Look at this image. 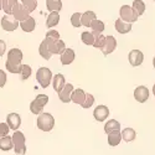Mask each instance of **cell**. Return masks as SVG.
Wrapping results in <instances>:
<instances>
[{"mask_svg":"<svg viewBox=\"0 0 155 155\" xmlns=\"http://www.w3.org/2000/svg\"><path fill=\"white\" fill-rule=\"evenodd\" d=\"M37 128L42 132H51L55 127V118L50 113H41L37 118Z\"/></svg>","mask_w":155,"mask_h":155,"instance_id":"1","label":"cell"},{"mask_svg":"<svg viewBox=\"0 0 155 155\" xmlns=\"http://www.w3.org/2000/svg\"><path fill=\"white\" fill-rule=\"evenodd\" d=\"M48 103V97L46 94H38L31 103H30V110L32 114H41L44 107Z\"/></svg>","mask_w":155,"mask_h":155,"instance_id":"2","label":"cell"},{"mask_svg":"<svg viewBox=\"0 0 155 155\" xmlns=\"http://www.w3.org/2000/svg\"><path fill=\"white\" fill-rule=\"evenodd\" d=\"M36 80L42 88H47L52 80V72L47 67H40L36 72Z\"/></svg>","mask_w":155,"mask_h":155,"instance_id":"3","label":"cell"},{"mask_svg":"<svg viewBox=\"0 0 155 155\" xmlns=\"http://www.w3.org/2000/svg\"><path fill=\"white\" fill-rule=\"evenodd\" d=\"M12 140H14V150L18 155H22L26 153V144H25V135L21 132L15 130L12 134Z\"/></svg>","mask_w":155,"mask_h":155,"instance_id":"4","label":"cell"},{"mask_svg":"<svg viewBox=\"0 0 155 155\" xmlns=\"http://www.w3.org/2000/svg\"><path fill=\"white\" fill-rule=\"evenodd\" d=\"M20 21L18 19H15V16L12 14H6L3 16L2 19V28L3 30L10 32V31H15L18 28H19V24Z\"/></svg>","mask_w":155,"mask_h":155,"instance_id":"5","label":"cell"},{"mask_svg":"<svg viewBox=\"0 0 155 155\" xmlns=\"http://www.w3.org/2000/svg\"><path fill=\"white\" fill-rule=\"evenodd\" d=\"M120 19H123L124 21H128V22H135L138 20V15L137 12L134 11L133 6H128V5H123L120 8Z\"/></svg>","mask_w":155,"mask_h":155,"instance_id":"6","label":"cell"},{"mask_svg":"<svg viewBox=\"0 0 155 155\" xmlns=\"http://www.w3.org/2000/svg\"><path fill=\"white\" fill-rule=\"evenodd\" d=\"M30 10L25 6L22 3L21 4H16L14 6V9H12V15L15 16V19H18L19 21H24V20H26L28 18H30Z\"/></svg>","mask_w":155,"mask_h":155,"instance_id":"7","label":"cell"},{"mask_svg":"<svg viewBox=\"0 0 155 155\" xmlns=\"http://www.w3.org/2000/svg\"><path fill=\"white\" fill-rule=\"evenodd\" d=\"M22 52L19 48H11L8 54V60L6 63L9 64H22Z\"/></svg>","mask_w":155,"mask_h":155,"instance_id":"8","label":"cell"},{"mask_svg":"<svg viewBox=\"0 0 155 155\" xmlns=\"http://www.w3.org/2000/svg\"><path fill=\"white\" fill-rule=\"evenodd\" d=\"M144 61V55L141 51L139 50H132L130 52H129V62L133 67H138L140 66L141 63Z\"/></svg>","mask_w":155,"mask_h":155,"instance_id":"9","label":"cell"},{"mask_svg":"<svg viewBox=\"0 0 155 155\" xmlns=\"http://www.w3.org/2000/svg\"><path fill=\"white\" fill-rule=\"evenodd\" d=\"M134 98L138 103H144L149 98V89L145 86H139L134 91Z\"/></svg>","mask_w":155,"mask_h":155,"instance_id":"10","label":"cell"},{"mask_svg":"<svg viewBox=\"0 0 155 155\" xmlns=\"http://www.w3.org/2000/svg\"><path fill=\"white\" fill-rule=\"evenodd\" d=\"M115 47H117V40L113 37V36H107L106 37V42H104V45H103V47L101 48L102 50V52H103V55H109V54H112L113 51L115 50Z\"/></svg>","mask_w":155,"mask_h":155,"instance_id":"11","label":"cell"},{"mask_svg":"<svg viewBox=\"0 0 155 155\" xmlns=\"http://www.w3.org/2000/svg\"><path fill=\"white\" fill-rule=\"evenodd\" d=\"M108 115H109V109H108V107L103 106V104L98 106L93 112V117L97 122H104L108 118Z\"/></svg>","mask_w":155,"mask_h":155,"instance_id":"12","label":"cell"},{"mask_svg":"<svg viewBox=\"0 0 155 155\" xmlns=\"http://www.w3.org/2000/svg\"><path fill=\"white\" fill-rule=\"evenodd\" d=\"M6 123L9 124L10 129L12 130H18L19 127L21 125V118L18 113H10L6 117Z\"/></svg>","mask_w":155,"mask_h":155,"instance_id":"13","label":"cell"},{"mask_svg":"<svg viewBox=\"0 0 155 155\" xmlns=\"http://www.w3.org/2000/svg\"><path fill=\"white\" fill-rule=\"evenodd\" d=\"M72 92H73V86L71 83H66V86L63 87V89L58 93L60 101L63 103H70L71 97H72Z\"/></svg>","mask_w":155,"mask_h":155,"instance_id":"14","label":"cell"},{"mask_svg":"<svg viewBox=\"0 0 155 155\" xmlns=\"http://www.w3.org/2000/svg\"><path fill=\"white\" fill-rule=\"evenodd\" d=\"M114 28L119 34H128L129 31L132 30V22L124 21L123 19H118V20H115V22H114Z\"/></svg>","mask_w":155,"mask_h":155,"instance_id":"15","label":"cell"},{"mask_svg":"<svg viewBox=\"0 0 155 155\" xmlns=\"http://www.w3.org/2000/svg\"><path fill=\"white\" fill-rule=\"evenodd\" d=\"M20 28L25 32H32L35 30V28H36V21H35V19L32 16H30L26 20L20 21Z\"/></svg>","mask_w":155,"mask_h":155,"instance_id":"16","label":"cell"},{"mask_svg":"<svg viewBox=\"0 0 155 155\" xmlns=\"http://www.w3.org/2000/svg\"><path fill=\"white\" fill-rule=\"evenodd\" d=\"M86 94H87V93H84V91H83V89H81V88L73 89L71 101H72L73 103H76V104H80V106H81L82 103L84 102V99H86Z\"/></svg>","mask_w":155,"mask_h":155,"instance_id":"17","label":"cell"},{"mask_svg":"<svg viewBox=\"0 0 155 155\" xmlns=\"http://www.w3.org/2000/svg\"><path fill=\"white\" fill-rule=\"evenodd\" d=\"M52 86H54V89H55V91H56L57 93H60V92L62 91L63 87L66 86V81H64V77H63V74L57 73V74L54 77Z\"/></svg>","mask_w":155,"mask_h":155,"instance_id":"18","label":"cell"},{"mask_svg":"<svg viewBox=\"0 0 155 155\" xmlns=\"http://www.w3.org/2000/svg\"><path fill=\"white\" fill-rule=\"evenodd\" d=\"M74 61V51L72 48H66L61 54V63L62 64H71Z\"/></svg>","mask_w":155,"mask_h":155,"instance_id":"19","label":"cell"},{"mask_svg":"<svg viewBox=\"0 0 155 155\" xmlns=\"http://www.w3.org/2000/svg\"><path fill=\"white\" fill-rule=\"evenodd\" d=\"M14 148V140L12 137H2L0 138V149L3 151H9L10 149Z\"/></svg>","mask_w":155,"mask_h":155,"instance_id":"20","label":"cell"},{"mask_svg":"<svg viewBox=\"0 0 155 155\" xmlns=\"http://www.w3.org/2000/svg\"><path fill=\"white\" fill-rule=\"evenodd\" d=\"M123 139L122 137V133L119 130H115V132H112V133H108V144L110 147H115L120 143V140Z\"/></svg>","mask_w":155,"mask_h":155,"instance_id":"21","label":"cell"},{"mask_svg":"<svg viewBox=\"0 0 155 155\" xmlns=\"http://www.w3.org/2000/svg\"><path fill=\"white\" fill-rule=\"evenodd\" d=\"M60 21V14L58 11H51V14H48L46 19V26L47 28H54L58 24Z\"/></svg>","mask_w":155,"mask_h":155,"instance_id":"22","label":"cell"},{"mask_svg":"<svg viewBox=\"0 0 155 155\" xmlns=\"http://www.w3.org/2000/svg\"><path fill=\"white\" fill-rule=\"evenodd\" d=\"M64 50H66V45H64V42L62 40H60V38L51 45V52L54 55H58V54L61 55Z\"/></svg>","mask_w":155,"mask_h":155,"instance_id":"23","label":"cell"},{"mask_svg":"<svg viewBox=\"0 0 155 155\" xmlns=\"http://www.w3.org/2000/svg\"><path fill=\"white\" fill-rule=\"evenodd\" d=\"M94 19H96V14L93 11H86L82 14V25L86 28H91V24Z\"/></svg>","mask_w":155,"mask_h":155,"instance_id":"24","label":"cell"},{"mask_svg":"<svg viewBox=\"0 0 155 155\" xmlns=\"http://www.w3.org/2000/svg\"><path fill=\"white\" fill-rule=\"evenodd\" d=\"M115 130H120V123L117 122L115 119L108 120L104 125V132L108 134V133H112V132H115Z\"/></svg>","mask_w":155,"mask_h":155,"instance_id":"25","label":"cell"},{"mask_svg":"<svg viewBox=\"0 0 155 155\" xmlns=\"http://www.w3.org/2000/svg\"><path fill=\"white\" fill-rule=\"evenodd\" d=\"M38 54H40L41 57L45 58V60H50L51 56H52V52L50 51V48H48V46H47V44H46L45 40L41 42L40 47H38Z\"/></svg>","mask_w":155,"mask_h":155,"instance_id":"26","label":"cell"},{"mask_svg":"<svg viewBox=\"0 0 155 155\" xmlns=\"http://www.w3.org/2000/svg\"><path fill=\"white\" fill-rule=\"evenodd\" d=\"M122 137H123V140L127 141V143H130V141H133L137 137L135 134V130L133 128H125L124 130L122 132Z\"/></svg>","mask_w":155,"mask_h":155,"instance_id":"27","label":"cell"},{"mask_svg":"<svg viewBox=\"0 0 155 155\" xmlns=\"http://www.w3.org/2000/svg\"><path fill=\"white\" fill-rule=\"evenodd\" d=\"M92 32H93V35H94V37H96L93 46H94L96 48H102L103 45H104V42H106V36L102 35V32H98V31H93V30H92Z\"/></svg>","mask_w":155,"mask_h":155,"instance_id":"28","label":"cell"},{"mask_svg":"<svg viewBox=\"0 0 155 155\" xmlns=\"http://www.w3.org/2000/svg\"><path fill=\"white\" fill-rule=\"evenodd\" d=\"M46 6L50 11H60L62 9L61 0H46Z\"/></svg>","mask_w":155,"mask_h":155,"instance_id":"29","label":"cell"},{"mask_svg":"<svg viewBox=\"0 0 155 155\" xmlns=\"http://www.w3.org/2000/svg\"><path fill=\"white\" fill-rule=\"evenodd\" d=\"M81 38H82V42H83L84 45H87V46H91V45L93 46L94 40H96V37H94L93 32H87V31L82 32Z\"/></svg>","mask_w":155,"mask_h":155,"instance_id":"30","label":"cell"},{"mask_svg":"<svg viewBox=\"0 0 155 155\" xmlns=\"http://www.w3.org/2000/svg\"><path fill=\"white\" fill-rule=\"evenodd\" d=\"M132 6H133V9H134V11L137 12L138 16H140V15L144 14V11H145V4H144L143 0H134Z\"/></svg>","mask_w":155,"mask_h":155,"instance_id":"31","label":"cell"},{"mask_svg":"<svg viewBox=\"0 0 155 155\" xmlns=\"http://www.w3.org/2000/svg\"><path fill=\"white\" fill-rule=\"evenodd\" d=\"M18 4V0H4L3 10L5 14H12V9Z\"/></svg>","mask_w":155,"mask_h":155,"instance_id":"32","label":"cell"},{"mask_svg":"<svg viewBox=\"0 0 155 155\" xmlns=\"http://www.w3.org/2000/svg\"><path fill=\"white\" fill-rule=\"evenodd\" d=\"M104 24H103V21H101V20H97V19H94L93 21H92V24H91V29L93 30V31H98V32H103L104 31Z\"/></svg>","mask_w":155,"mask_h":155,"instance_id":"33","label":"cell"},{"mask_svg":"<svg viewBox=\"0 0 155 155\" xmlns=\"http://www.w3.org/2000/svg\"><path fill=\"white\" fill-rule=\"evenodd\" d=\"M71 24L74 28H80L82 25V14L81 12H74L71 16Z\"/></svg>","mask_w":155,"mask_h":155,"instance_id":"34","label":"cell"},{"mask_svg":"<svg viewBox=\"0 0 155 155\" xmlns=\"http://www.w3.org/2000/svg\"><path fill=\"white\" fill-rule=\"evenodd\" d=\"M93 103H94V97L91 93H87L86 94V99H84V102L82 103L81 106H82V108L88 109V108H91L93 106Z\"/></svg>","mask_w":155,"mask_h":155,"instance_id":"35","label":"cell"},{"mask_svg":"<svg viewBox=\"0 0 155 155\" xmlns=\"http://www.w3.org/2000/svg\"><path fill=\"white\" fill-rule=\"evenodd\" d=\"M31 76V67L29 64H22V70H21V80H28Z\"/></svg>","mask_w":155,"mask_h":155,"instance_id":"36","label":"cell"},{"mask_svg":"<svg viewBox=\"0 0 155 155\" xmlns=\"http://www.w3.org/2000/svg\"><path fill=\"white\" fill-rule=\"evenodd\" d=\"M21 3L26 6L31 12L37 8V2L36 0H21Z\"/></svg>","mask_w":155,"mask_h":155,"instance_id":"37","label":"cell"},{"mask_svg":"<svg viewBox=\"0 0 155 155\" xmlns=\"http://www.w3.org/2000/svg\"><path fill=\"white\" fill-rule=\"evenodd\" d=\"M9 124L8 123H0V138L2 137H6L9 134Z\"/></svg>","mask_w":155,"mask_h":155,"instance_id":"38","label":"cell"},{"mask_svg":"<svg viewBox=\"0 0 155 155\" xmlns=\"http://www.w3.org/2000/svg\"><path fill=\"white\" fill-rule=\"evenodd\" d=\"M5 83H6V73L0 70V87L3 88L5 86Z\"/></svg>","mask_w":155,"mask_h":155,"instance_id":"39","label":"cell"},{"mask_svg":"<svg viewBox=\"0 0 155 155\" xmlns=\"http://www.w3.org/2000/svg\"><path fill=\"white\" fill-rule=\"evenodd\" d=\"M5 51H6V44L5 41L0 40V56H3L5 54Z\"/></svg>","mask_w":155,"mask_h":155,"instance_id":"40","label":"cell"},{"mask_svg":"<svg viewBox=\"0 0 155 155\" xmlns=\"http://www.w3.org/2000/svg\"><path fill=\"white\" fill-rule=\"evenodd\" d=\"M3 4H4V0H0V10H3Z\"/></svg>","mask_w":155,"mask_h":155,"instance_id":"41","label":"cell"},{"mask_svg":"<svg viewBox=\"0 0 155 155\" xmlns=\"http://www.w3.org/2000/svg\"><path fill=\"white\" fill-rule=\"evenodd\" d=\"M153 66H154V68H155V57H154V60H153Z\"/></svg>","mask_w":155,"mask_h":155,"instance_id":"42","label":"cell"},{"mask_svg":"<svg viewBox=\"0 0 155 155\" xmlns=\"http://www.w3.org/2000/svg\"><path fill=\"white\" fill-rule=\"evenodd\" d=\"M153 93H154V96H155V84H154V87H153Z\"/></svg>","mask_w":155,"mask_h":155,"instance_id":"43","label":"cell"},{"mask_svg":"<svg viewBox=\"0 0 155 155\" xmlns=\"http://www.w3.org/2000/svg\"><path fill=\"white\" fill-rule=\"evenodd\" d=\"M154 2H155V0H154Z\"/></svg>","mask_w":155,"mask_h":155,"instance_id":"44","label":"cell"}]
</instances>
